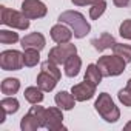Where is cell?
I'll list each match as a JSON object with an SVG mask.
<instances>
[{
  "label": "cell",
  "mask_w": 131,
  "mask_h": 131,
  "mask_svg": "<svg viewBox=\"0 0 131 131\" xmlns=\"http://www.w3.org/2000/svg\"><path fill=\"white\" fill-rule=\"evenodd\" d=\"M59 22L70 25L73 32H74V37H77V39H83L90 32V29H91L90 23L77 11H65V13H62L59 16Z\"/></svg>",
  "instance_id": "1"
},
{
  "label": "cell",
  "mask_w": 131,
  "mask_h": 131,
  "mask_svg": "<svg viewBox=\"0 0 131 131\" xmlns=\"http://www.w3.org/2000/svg\"><path fill=\"white\" fill-rule=\"evenodd\" d=\"M126 62L119 57L117 54L114 56H103L97 60V67L102 73L103 77H113V76H119L123 73Z\"/></svg>",
  "instance_id": "2"
},
{
  "label": "cell",
  "mask_w": 131,
  "mask_h": 131,
  "mask_svg": "<svg viewBox=\"0 0 131 131\" xmlns=\"http://www.w3.org/2000/svg\"><path fill=\"white\" fill-rule=\"evenodd\" d=\"M94 106H96V111L106 122H117L119 117H120V111L114 105V102H113V99H111V96L108 93H100Z\"/></svg>",
  "instance_id": "3"
},
{
  "label": "cell",
  "mask_w": 131,
  "mask_h": 131,
  "mask_svg": "<svg viewBox=\"0 0 131 131\" xmlns=\"http://www.w3.org/2000/svg\"><path fill=\"white\" fill-rule=\"evenodd\" d=\"M0 22L3 25H8L11 28H17V29H28L29 28V19L25 17L23 13L9 9L6 6H0Z\"/></svg>",
  "instance_id": "4"
},
{
  "label": "cell",
  "mask_w": 131,
  "mask_h": 131,
  "mask_svg": "<svg viewBox=\"0 0 131 131\" xmlns=\"http://www.w3.org/2000/svg\"><path fill=\"white\" fill-rule=\"evenodd\" d=\"M43 120H45V108L42 106H32L26 116H23L20 128L23 131H34L40 126H43Z\"/></svg>",
  "instance_id": "5"
},
{
  "label": "cell",
  "mask_w": 131,
  "mask_h": 131,
  "mask_svg": "<svg viewBox=\"0 0 131 131\" xmlns=\"http://www.w3.org/2000/svg\"><path fill=\"white\" fill-rule=\"evenodd\" d=\"M0 67L5 71H17L25 67L23 54L16 49H8L0 54Z\"/></svg>",
  "instance_id": "6"
},
{
  "label": "cell",
  "mask_w": 131,
  "mask_h": 131,
  "mask_svg": "<svg viewBox=\"0 0 131 131\" xmlns=\"http://www.w3.org/2000/svg\"><path fill=\"white\" fill-rule=\"evenodd\" d=\"M77 54V48L74 45H71L70 42L68 43H59L57 46H54L49 54H48V60L54 62L56 65H62L65 63L71 56Z\"/></svg>",
  "instance_id": "7"
},
{
  "label": "cell",
  "mask_w": 131,
  "mask_h": 131,
  "mask_svg": "<svg viewBox=\"0 0 131 131\" xmlns=\"http://www.w3.org/2000/svg\"><path fill=\"white\" fill-rule=\"evenodd\" d=\"M46 6L40 0H25L22 3V13L28 19H42L46 16Z\"/></svg>",
  "instance_id": "8"
},
{
  "label": "cell",
  "mask_w": 131,
  "mask_h": 131,
  "mask_svg": "<svg viewBox=\"0 0 131 131\" xmlns=\"http://www.w3.org/2000/svg\"><path fill=\"white\" fill-rule=\"evenodd\" d=\"M63 116L60 108H46L45 110V120L43 126L48 129H65L63 126Z\"/></svg>",
  "instance_id": "9"
},
{
  "label": "cell",
  "mask_w": 131,
  "mask_h": 131,
  "mask_svg": "<svg viewBox=\"0 0 131 131\" xmlns=\"http://www.w3.org/2000/svg\"><path fill=\"white\" fill-rule=\"evenodd\" d=\"M73 96L76 97V100L79 102H85V100H90L94 97L96 94V85H93L91 82H82L79 85H74L73 90H71Z\"/></svg>",
  "instance_id": "10"
},
{
  "label": "cell",
  "mask_w": 131,
  "mask_h": 131,
  "mask_svg": "<svg viewBox=\"0 0 131 131\" xmlns=\"http://www.w3.org/2000/svg\"><path fill=\"white\" fill-rule=\"evenodd\" d=\"M73 31L63 23H57L51 28V39L56 43H68L73 37Z\"/></svg>",
  "instance_id": "11"
},
{
  "label": "cell",
  "mask_w": 131,
  "mask_h": 131,
  "mask_svg": "<svg viewBox=\"0 0 131 131\" xmlns=\"http://www.w3.org/2000/svg\"><path fill=\"white\" fill-rule=\"evenodd\" d=\"M22 48L23 49L32 48V49L40 51V49L45 48V37L40 32H31V34H28L22 39Z\"/></svg>",
  "instance_id": "12"
},
{
  "label": "cell",
  "mask_w": 131,
  "mask_h": 131,
  "mask_svg": "<svg viewBox=\"0 0 131 131\" xmlns=\"http://www.w3.org/2000/svg\"><path fill=\"white\" fill-rule=\"evenodd\" d=\"M56 100V105L60 108V110H73L74 105H76V97L73 96V93L70 94L68 91H60L56 94L54 97Z\"/></svg>",
  "instance_id": "13"
},
{
  "label": "cell",
  "mask_w": 131,
  "mask_h": 131,
  "mask_svg": "<svg viewBox=\"0 0 131 131\" xmlns=\"http://www.w3.org/2000/svg\"><path fill=\"white\" fill-rule=\"evenodd\" d=\"M91 45H93L94 49H97V51H105V49H108V48H114L116 40H114V37H113L111 34L102 32L99 37H96V39L91 40Z\"/></svg>",
  "instance_id": "14"
},
{
  "label": "cell",
  "mask_w": 131,
  "mask_h": 131,
  "mask_svg": "<svg viewBox=\"0 0 131 131\" xmlns=\"http://www.w3.org/2000/svg\"><path fill=\"white\" fill-rule=\"evenodd\" d=\"M63 67H65V74H67L68 77H76L79 74V71H80L82 60H80V57L77 54H74L63 63Z\"/></svg>",
  "instance_id": "15"
},
{
  "label": "cell",
  "mask_w": 131,
  "mask_h": 131,
  "mask_svg": "<svg viewBox=\"0 0 131 131\" xmlns=\"http://www.w3.org/2000/svg\"><path fill=\"white\" fill-rule=\"evenodd\" d=\"M57 79H54L52 76H49L45 71H40V74L37 76V86L43 91H52L57 85Z\"/></svg>",
  "instance_id": "16"
},
{
  "label": "cell",
  "mask_w": 131,
  "mask_h": 131,
  "mask_svg": "<svg viewBox=\"0 0 131 131\" xmlns=\"http://www.w3.org/2000/svg\"><path fill=\"white\" fill-rule=\"evenodd\" d=\"M102 73H100V70H99V67H97V63L96 65H88V68H86V73H85V80L86 82H91L93 85H99L100 83V80H102Z\"/></svg>",
  "instance_id": "17"
},
{
  "label": "cell",
  "mask_w": 131,
  "mask_h": 131,
  "mask_svg": "<svg viewBox=\"0 0 131 131\" xmlns=\"http://www.w3.org/2000/svg\"><path fill=\"white\" fill-rule=\"evenodd\" d=\"M25 99L29 103L37 105L43 100V90H40L39 86H29L25 90Z\"/></svg>",
  "instance_id": "18"
},
{
  "label": "cell",
  "mask_w": 131,
  "mask_h": 131,
  "mask_svg": "<svg viewBox=\"0 0 131 131\" xmlns=\"http://www.w3.org/2000/svg\"><path fill=\"white\" fill-rule=\"evenodd\" d=\"M0 106H2V111L5 114H14L19 111V100L13 96L9 97H5L2 99V102H0Z\"/></svg>",
  "instance_id": "19"
},
{
  "label": "cell",
  "mask_w": 131,
  "mask_h": 131,
  "mask_svg": "<svg viewBox=\"0 0 131 131\" xmlns=\"http://www.w3.org/2000/svg\"><path fill=\"white\" fill-rule=\"evenodd\" d=\"M20 88V82L19 79H5L2 82V86H0V90H2V93L5 96H13L19 91Z\"/></svg>",
  "instance_id": "20"
},
{
  "label": "cell",
  "mask_w": 131,
  "mask_h": 131,
  "mask_svg": "<svg viewBox=\"0 0 131 131\" xmlns=\"http://www.w3.org/2000/svg\"><path fill=\"white\" fill-rule=\"evenodd\" d=\"M23 60H25V67H36L40 60V56H39V49H32V48H28L25 49L23 52Z\"/></svg>",
  "instance_id": "21"
},
{
  "label": "cell",
  "mask_w": 131,
  "mask_h": 131,
  "mask_svg": "<svg viewBox=\"0 0 131 131\" xmlns=\"http://www.w3.org/2000/svg\"><path fill=\"white\" fill-rule=\"evenodd\" d=\"M114 54L122 57L126 63L131 62V45H123V43H116L114 45Z\"/></svg>",
  "instance_id": "22"
},
{
  "label": "cell",
  "mask_w": 131,
  "mask_h": 131,
  "mask_svg": "<svg viewBox=\"0 0 131 131\" xmlns=\"http://www.w3.org/2000/svg\"><path fill=\"white\" fill-rule=\"evenodd\" d=\"M42 71H45V73H48L49 76H52L54 79L60 80V70L57 68V65H56L54 62H51V60L43 62V63H42Z\"/></svg>",
  "instance_id": "23"
},
{
  "label": "cell",
  "mask_w": 131,
  "mask_h": 131,
  "mask_svg": "<svg viewBox=\"0 0 131 131\" xmlns=\"http://www.w3.org/2000/svg\"><path fill=\"white\" fill-rule=\"evenodd\" d=\"M105 9H106V2H105V0H99L97 3H94L90 8V17L93 20H96V19H99L105 13Z\"/></svg>",
  "instance_id": "24"
},
{
  "label": "cell",
  "mask_w": 131,
  "mask_h": 131,
  "mask_svg": "<svg viewBox=\"0 0 131 131\" xmlns=\"http://www.w3.org/2000/svg\"><path fill=\"white\" fill-rule=\"evenodd\" d=\"M19 40V34L14 31H0V42L2 43H16Z\"/></svg>",
  "instance_id": "25"
},
{
  "label": "cell",
  "mask_w": 131,
  "mask_h": 131,
  "mask_svg": "<svg viewBox=\"0 0 131 131\" xmlns=\"http://www.w3.org/2000/svg\"><path fill=\"white\" fill-rule=\"evenodd\" d=\"M119 100L125 105V106H131V88H123L119 91Z\"/></svg>",
  "instance_id": "26"
},
{
  "label": "cell",
  "mask_w": 131,
  "mask_h": 131,
  "mask_svg": "<svg viewBox=\"0 0 131 131\" xmlns=\"http://www.w3.org/2000/svg\"><path fill=\"white\" fill-rule=\"evenodd\" d=\"M119 32H120V36H122L123 39L131 40V19L123 20V23H122L120 28H119Z\"/></svg>",
  "instance_id": "27"
},
{
  "label": "cell",
  "mask_w": 131,
  "mask_h": 131,
  "mask_svg": "<svg viewBox=\"0 0 131 131\" xmlns=\"http://www.w3.org/2000/svg\"><path fill=\"white\" fill-rule=\"evenodd\" d=\"M71 2L74 5H77V6H85V5H94V3L99 2V0H71Z\"/></svg>",
  "instance_id": "28"
},
{
  "label": "cell",
  "mask_w": 131,
  "mask_h": 131,
  "mask_svg": "<svg viewBox=\"0 0 131 131\" xmlns=\"http://www.w3.org/2000/svg\"><path fill=\"white\" fill-rule=\"evenodd\" d=\"M129 2H131V0H113V3H114L116 6H119V8H125V6H128Z\"/></svg>",
  "instance_id": "29"
},
{
  "label": "cell",
  "mask_w": 131,
  "mask_h": 131,
  "mask_svg": "<svg viewBox=\"0 0 131 131\" xmlns=\"http://www.w3.org/2000/svg\"><path fill=\"white\" fill-rule=\"evenodd\" d=\"M125 129H126V131H128V129H131V122H128V123L125 125Z\"/></svg>",
  "instance_id": "30"
},
{
  "label": "cell",
  "mask_w": 131,
  "mask_h": 131,
  "mask_svg": "<svg viewBox=\"0 0 131 131\" xmlns=\"http://www.w3.org/2000/svg\"><path fill=\"white\" fill-rule=\"evenodd\" d=\"M126 86H128V88H131V79L128 80V83H126Z\"/></svg>",
  "instance_id": "31"
}]
</instances>
